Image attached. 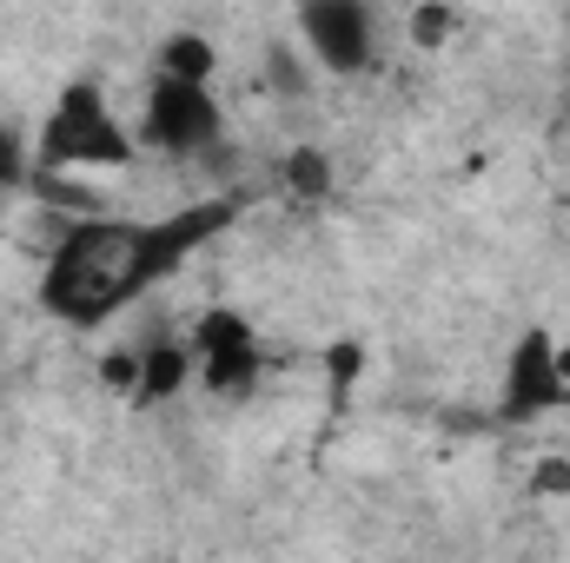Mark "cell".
Returning <instances> with one entry per match:
<instances>
[{
    "instance_id": "6da1fadb",
    "label": "cell",
    "mask_w": 570,
    "mask_h": 563,
    "mask_svg": "<svg viewBox=\"0 0 570 563\" xmlns=\"http://www.w3.org/2000/svg\"><path fill=\"white\" fill-rule=\"evenodd\" d=\"M233 219H239V199H199V206H179L166 219H80L47 253L40 305L60 325L94 332V325L120 318L127 305H140L159 279H173Z\"/></svg>"
},
{
    "instance_id": "7a4b0ae2",
    "label": "cell",
    "mask_w": 570,
    "mask_h": 563,
    "mask_svg": "<svg viewBox=\"0 0 570 563\" xmlns=\"http://www.w3.org/2000/svg\"><path fill=\"white\" fill-rule=\"evenodd\" d=\"M134 159V134L120 127L114 100L94 87V80H73L60 87V100L47 107L40 120V140H33V166L40 172H120Z\"/></svg>"
},
{
    "instance_id": "3957f363",
    "label": "cell",
    "mask_w": 570,
    "mask_h": 563,
    "mask_svg": "<svg viewBox=\"0 0 570 563\" xmlns=\"http://www.w3.org/2000/svg\"><path fill=\"white\" fill-rule=\"evenodd\" d=\"M219 127H226V113H219V100H213V87H193V80H166V73H153V87H146V113H140V140L159 146V152H206V146L219 140Z\"/></svg>"
},
{
    "instance_id": "277c9868",
    "label": "cell",
    "mask_w": 570,
    "mask_h": 563,
    "mask_svg": "<svg viewBox=\"0 0 570 563\" xmlns=\"http://www.w3.org/2000/svg\"><path fill=\"white\" fill-rule=\"evenodd\" d=\"M259 338L239 312H206L199 332H193V372L213 398H246L259 385Z\"/></svg>"
},
{
    "instance_id": "5b68a950",
    "label": "cell",
    "mask_w": 570,
    "mask_h": 563,
    "mask_svg": "<svg viewBox=\"0 0 570 563\" xmlns=\"http://www.w3.org/2000/svg\"><path fill=\"white\" fill-rule=\"evenodd\" d=\"M372 7H358V0H312V7H298V40H305V53L325 67V73H358L365 60H372Z\"/></svg>"
},
{
    "instance_id": "8992f818",
    "label": "cell",
    "mask_w": 570,
    "mask_h": 563,
    "mask_svg": "<svg viewBox=\"0 0 570 563\" xmlns=\"http://www.w3.org/2000/svg\"><path fill=\"white\" fill-rule=\"evenodd\" d=\"M564 398L570 392H564V378H558V338L551 332H524L511 345V358H504V398H498V412L511 424H524V418L558 412Z\"/></svg>"
},
{
    "instance_id": "52a82bcc",
    "label": "cell",
    "mask_w": 570,
    "mask_h": 563,
    "mask_svg": "<svg viewBox=\"0 0 570 563\" xmlns=\"http://www.w3.org/2000/svg\"><path fill=\"white\" fill-rule=\"evenodd\" d=\"M193 378V345H153V352H140V385H134V398H146V405H159V398H173L179 385Z\"/></svg>"
},
{
    "instance_id": "ba28073f",
    "label": "cell",
    "mask_w": 570,
    "mask_h": 563,
    "mask_svg": "<svg viewBox=\"0 0 570 563\" xmlns=\"http://www.w3.org/2000/svg\"><path fill=\"white\" fill-rule=\"evenodd\" d=\"M159 73L206 87V80H213V40H206V33H173V40L159 47Z\"/></svg>"
},
{
    "instance_id": "9c48e42d",
    "label": "cell",
    "mask_w": 570,
    "mask_h": 563,
    "mask_svg": "<svg viewBox=\"0 0 570 563\" xmlns=\"http://www.w3.org/2000/svg\"><path fill=\"white\" fill-rule=\"evenodd\" d=\"M285 186H292V192H312V199H318V192L332 186V166H325V152L298 146V152L285 159Z\"/></svg>"
},
{
    "instance_id": "30bf717a",
    "label": "cell",
    "mask_w": 570,
    "mask_h": 563,
    "mask_svg": "<svg viewBox=\"0 0 570 563\" xmlns=\"http://www.w3.org/2000/svg\"><path fill=\"white\" fill-rule=\"evenodd\" d=\"M451 27H458L451 7H438V0H431V7H412V40H419V47H444Z\"/></svg>"
},
{
    "instance_id": "8fae6325",
    "label": "cell",
    "mask_w": 570,
    "mask_h": 563,
    "mask_svg": "<svg viewBox=\"0 0 570 563\" xmlns=\"http://www.w3.org/2000/svg\"><path fill=\"white\" fill-rule=\"evenodd\" d=\"M27 166H33V159H27L20 134H13V127L0 120V192H7V186H20V179H27Z\"/></svg>"
},
{
    "instance_id": "7c38bea8",
    "label": "cell",
    "mask_w": 570,
    "mask_h": 563,
    "mask_svg": "<svg viewBox=\"0 0 570 563\" xmlns=\"http://www.w3.org/2000/svg\"><path fill=\"white\" fill-rule=\"evenodd\" d=\"M325 365H332V385L345 392V385L358 378V345H332V358H325Z\"/></svg>"
},
{
    "instance_id": "4fadbf2b",
    "label": "cell",
    "mask_w": 570,
    "mask_h": 563,
    "mask_svg": "<svg viewBox=\"0 0 570 563\" xmlns=\"http://www.w3.org/2000/svg\"><path fill=\"white\" fill-rule=\"evenodd\" d=\"M538 491H570V464H538Z\"/></svg>"
},
{
    "instance_id": "5bb4252c",
    "label": "cell",
    "mask_w": 570,
    "mask_h": 563,
    "mask_svg": "<svg viewBox=\"0 0 570 563\" xmlns=\"http://www.w3.org/2000/svg\"><path fill=\"white\" fill-rule=\"evenodd\" d=\"M558 378H564V392H570V345H558Z\"/></svg>"
}]
</instances>
